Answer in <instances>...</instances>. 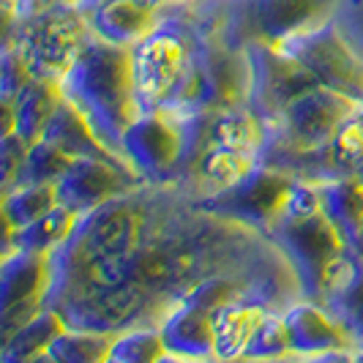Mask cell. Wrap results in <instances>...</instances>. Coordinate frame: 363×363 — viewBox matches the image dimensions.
I'll use <instances>...</instances> for the list:
<instances>
[{"label": "cell", "instance_id": "1", "mask_svg": "<svg viewBox=\"0 0 363 363\" xmlns=\"http://www.w3.org/2000/svg\"><path fill=\"white\" fill-rule=\"evenodd\" d=\"M60 93L88 121V126L104 143V147H109L118 159H123V131L140 115L131 47H118L91 33L72 69L63 74Z\"/></svg>", "mask_w": 363, "mask_h": 363}, {"label": "cell", "instance_id": "2", "mask_svg": "<svg viewBox=\"0 0 363 363\" xmlns=\"http://www.w3.org/2000/svg\"><path fill=\"white\" fill-rule=\"evenodd\" d=\"M191 55L183 85L172 104L162 112L172 118H194L216 109L249 104L252 72L246 47L224 33L221 22H189Z\"/></svg>", "mask_w": 363, "mask_h": 363}, {"label": "cell", "instance_id": "3", "mask_svg": "<svg viewBox=\"0 0 363 363\" xmlns=\"http://www.w3.org/2000/svg\"><path fill=\"white\" fill-rule=\"evenodd\" d=\"M3 36V47H11L22 57L33 79L60 82L91 38V25L74 0H52L17 19Z\"/></svg>", "mask_w": 363, "mask_h": 363}, {"label": "cell", "instance_id": "4", "mask_svg": "<svg viewBox=\"0 0 363 363\" xmlns=\"http://www.w3.org/2000/svg\"><path fill=\"white\" fill-rule=\"evenodd\" d=\"M191 55L189 22L162 17L159 28L131 47L134 91L140 112L167 109L178 96Z\"/></svg>", "mask_w": 363, "mask_h": 363}, {"label": "cell", "instance_id": "5", "mask_svg": "<svg viewBox=\"0 0 363 363\" xmlns=\"http://www.w3.org/2000/svg\"><path fill=\"white\" fill-rule=\"evenodd\" d=\"M265 238L281 252L298 281L301 298L306 301H320L330 265L350 249L342 233L330 224L323 211L303 218L279 216L265 230Z\"/></svg>", "mask_w": 363, "mask_h": 363}, {"label": "cell", "instance_id": "6", "mask_svg": "<svg viewBox=\"0 0 363 363\" xmlns=\"http://www.w3.org/2000/svg\"><path fill=\"white\" fill-rule=\"evenodd\" d=\"M295 183H298L295 175L259 162L249 175H243L233 186L205 197H194V205L211 216L235 221L265 235V230L284 211V202Z\"/></svg>", "mask_w": 363, "mask_h": 363}, {"label": "cell", "instance_id": "7", "mask_svg": "<svg viewBox=\"0 0 363 363\" xmlns=\"http://www.w3.org/2000/svg\"><path fill=\"white\" fill-rule=\"evenodd\" d=\"M333 6L336 0H238L218 22L240 47L249 41L279 44L328 22Z\"/></svg>", "mask_w": 363, "mask_h": 363}, {"label": "cell", "instance_id": "8", "mask_svg": "<svg viewBox=\"0 0 363 363\" xmlns=\"http://www.w3.org/2000/svg\"><path fill=\"white\" fill-rule=\"evenodd\" d=\"M273 47L295 57L317 85L345 93L363 104V57L350 50V44L339 36L330 19Z\"/></svg>", "mask_w": 363, "mask_h": 363}, {"label": "cell", "instance_id": "9", "mask_svg": "<svg viewBox=\"0 0 363 363\" xmlns=\"http://www.w3.org/2000/svg\"><path fill=\"white\" fill-rule=\"evenodd\" d=\"M361 107V101L345 93L311 85L303 93H298L279 115V121L268 123L265 131L292 147L317 150L325 147L336 137V131L345 126L347 118H352Z\"/></svg>", "mask_w": 363, "mask_h": 363}, {"label": "cell", "instance_id": "10", "mask_svg": "<svg viewBox=\"0 0 363 363\" xmlns=\"http://www.w3.org/2000/svg\"><path fill=\"white\" fill-rule=\"evenodd\" d=\"M183 153H186V131L178 118L156 112H140L134 123L123 131L121 156L134 167V172L147 183H172L178 178Z\"/></svg>", "mask_w": 363, "mask_h": 363}, {"label": "cell", "instance_id": "11", "mask_svg": "<svg viewBox=\"0 0 363 363\" xmlns=\"http://www.w3.org/2000/svg\"><path fill=\"white\" fill-rule=\"evenodd\" d=\"M249 55V72H252V88H249V107L257 118L268 126L276 123L284 107L298 93L317 85L309 72L290 55L265 41H249L243 44Z\"/></svg>", "mask_w": 363, "mask_h": 363}, {"label": "cell", "instance_id": "12", "mask_svg": "<svg viewBox=\"0 0 363 363\" xmlns=\"http://www.w3.org/2000/svg\"><path fill=\"white\" fill-rule=\"evenodd\" d=\"M140 183L147 181H143L134 167L121 159H74L55 189L57 202L82 216L112 197L137 189Z\"/></svg>", "mask_w": 363, "mask_h": 363}, {"label": "cell", "instance_id": "13", "mask_svg": "<svg viewBox=\"0 0 363 363\" xmlns=\"http://www.w3.org/2000/svg\"><path fill=\"white\" fill-rule=\"evenodd\" d=\"M284 328L290 339V355L298 358H352V339L345 330V325L330 314V311L317 303L298 298L295 303H287L284 311Z\"/></svg>", "mask_w": 363, "mask_h": 363}, {"label": "cell", "instance_id": "14", "mask_svg": "<svg viewBox=\"0 0 363 363\" xmlns=\"http://www.w3.org/2000/svg\"><path fill=\"white\" fill-rule=\"evenodd\" d=\"M213 309L183 295L159 320L167 361H216L213 352Z\"/></svg>", "mask_w": 363, "mask_h": 363}, {"label": "cell", "instance_id": "15", "mask_svg": "<svg viewBox=\"0 0 363 363\" xmlns=\"http://www.w3.org/2000/svg\"><path fill=\"white\" fill-rule=\"evenodd\" d=\"M259 164V153L255 150H240L227 145H208L191 153L178 169L175 186H181L191 197H205L221 191L227 186L238 183L243 175H249Z\"/></svg>", "mask_w": 363, "mask_h": 363}, {"label": "cell", "instance_id": "16", "mask_svg": "<svg viewBox=\"0 0 363 363\" xmlns=\"http://www.w3.org/2000/svg\"><path fill=\"white\" fill-rule=\"evenodd\" d=\"M88 17L91 33L118 47H134L162 22V9L145 0H74Z\"/></svg>", "mask_w": 363, "mask_h": 363}, {"label": "cell", "instance_id": "17", "mask_svg": "<svg viewBox=\"0 0 363 363\" xmlns=\"http://www.w3.org/2000/svg\"><path fill=\"white\" fill-rule=\"evenodd\" d=\"M317 303H323L345 325L355 350L363 347V255L347 249L330 265Z\"/></svg>", "mask_w": 363, "mask_h": 363}, {"label": "cell", "instance_id": "18", "mask_svg": "<svg viewBox=\"0 0 363 363\" xmlns=\"http://www.w3.org/2000/svg\"><path fill=\"white\" fill-rule=\"evenodd\" d=\"M52 281V255L9 252L0 265V309L25 301H44ZM47 306V303H44Z\"/></svg>", "mask_w": 363, "mask_h": 363}, {"label": "cell", "instance_id": "19", "mask_svg": "<svg viewBox=\"0 0 363 363\" xmlns=\"http://www.w3.org/2000/svg\"><path fill=\"white\" fill-rule=\"evenodd\" d=\"M265 303H259L255 298H238V301H227L213 309L211 320H213V352L216 361H235L243 358L246 345L255 333L257 323L268 314Z\"/></svg>", "mask_w": 363, "mask_h": 363}, {"label": "cell", "instance_id": "20", "mask_svg": "<svg viewBox=\"0 0 363 363\" xmlns=\"http://www.w3.org/2000/svg\"><path fill=\"white\" fill-rule=\"evenodd\" d=\"M323 213L342 233L350 249L361 243L363 235V181L355 175H339L320 183Z\"/></svg>", "mask_w": 363, "mask_h": 363}, {"label": "cell", "instance_id": "21", "mask_svg": "<svg viewBox=\"0 0 363 363\" xmlns=\"http://www.w3.org/2000/svg\"><path fill=\"white\" fill-rule=\"evenodd\" d=\"M41 140L57 145L63 153H69L72 159H118L109 147H104V143H101V140L93 134V128L88 126V121H85L66 99L57 104L52 121L47 123ZM121 162H123V159H121Z\"/></svg>", "mask_w": 363, "mask_h": 363}, {"label": "cell", "instance_id": "22", "mask_svg": "<svg viewBox=\"0 0 363 363\" xmlns=\"http://www.w3.org/2000/svg\"><path fill=\"white\" fill-rule=\"evenodd\" d=\"M63 101L60 82L55 79H30L17 99H11L14 104V131L25 143H38L44 137V128L52 121L55 109Z\"/></svg>", "mask_w": 363, "mask_h": 363}, {"label": "cell", "instance_id": "23", "mask_svg": "<svg viewBox=\"0 0 363 363\" xmlns=\"http://www.w3.org/2000/svg\"><path fill=\"white\" fill-rule=\"evenodd\" d=\"M79 221V213L69 211L66 205H57L41 218L19 227L14 233L3 235V255L9 252H30V255H52L55 249L72 235Z\"/></svg>", "mask_w": 363, "mask_h": 363}, {"label": "cell", "instance_id": "24", "mask_svg": "<svg viewBox=\"0 0 363 363\" xmlns=\"http://www.w3.org/2000/svg\"><path fill=\"white\" fill-rule=\"evenodd\" d=\"M63 330H66V323H63L60 311L52 309V306L41 309L28 325H22L9 342L0 345V363L44 361L47 350L52 347V342Z\"/></svg>", "mask_w": 363, "mask_h": 363}, {"label": "cell", "instance_id": "25", "mask_svg": "<svg viewBox=\"0 0 363 363\" xmlns=\"http://www.w3.org/2000/svg\"><path fill=\"white\" fill-rule=\"evenodd\" d=\"M57 189L52 183H19L3 191V230L14 233L57 208Z\"/></svg>", "mask_w": 363, "mask_h": 363}, {"label": "cell", "instance_id": "26", "mask_svg": "<svg viewBox=\"0 0 363 363\" xmlns=\"http://www.w3.org/2000/svg\"><path fill=\"white\" fill-rule=\"evenodd\" d=\"M115 333L66 328L47 350V363H107Z\"/></svg>", "mask_w": 363, "mask_h": 363}, {"label": "cell", "instance_id": "27", "mask_svg": "<svg viewBox=\"0 0 363 363\" xmlns=\"http://www.w3.org/2000/svg\"><path fill=\"white\" fill-rule=\"evenodd\" d=\"M167 361L159 325H131L115 333L107 363H159Z\"/></svg>", "mask_w": 363, "mask_h": 363}, {"label": "cell", "instance_id": "28", "mask_svg": "<svg viewBox=\"0 0 363 363\" xmlns=\"http://www.w3.org/2000/svg\"><path fill=\"white\" fill-rule=\"evenodd\" d=\"M325 156L333 178L355 175L363 181V107L336 131V137L325 145Z\"/></svg>", "mask_w": 363, "mask_h": 363}, {"label": "cell", "instance_id": "29", "mask_svg": "<svg viewBox=\"0 0 363 363\" xmlns=\"http://www.w3.org/2000/svg\"><path fill=\"white\" fill-rule=\"evenodd\" d=\"M287 355H290V339H287L284 317H281V311H268L257 323L243 358L246 361H279Z\"/></svg>", "mask_w": 363, "mask_h": 363}, {"label": "cell", "instance_id": "30", "mask_svg": "<svg viewBox=\"0 0 363 363\" xmlns=\"http://www.w3.org/2000/svg\"><path fill=\"white\" fill-rule=\"evenodd\" d=\"M72 156L63 153L57 145L47 143V140H38L28 150V159H25V167H22L19 183H52L55 186L63 178V172L72 167Z\"/></svg>", "mask_w": 363, "mask_h": 363}, {"label": "cell", "instance_id": "31", "mask_svg": "<svg viewBox=\"0 0 363 363\" xmlns=\"http://www.w3.org/2000/svg\"><path fill=\"white\" fill-rule=\"evenodd\" d=\"M28 150H30V143H25L17 131L0 134V189L3 191L14 189L19 183Z\"/></svg>", "mask_w": 363, "mask_h": 363}, {"label": "cell", "instance_id": "32", "mask_svg": "<svg viewBox=\"0 0 363 363\" xmlns=\"http://www.w3.org/2000/svg\"><path fill=\"white\" fill-rule=\"evenodd\" d=\"M33 77L28 72V66L22 63L11 47H3V60H0V101H11L17 99V93L30 82Z\"/></svg>", "mask_w": 363, "mask_h": 363}, {"label": "cell", "instance_id": "33", "mask_svg": "<svg viewBox=\"0 0 363 363\" xmlns=\"http://www.w3.org/2000/svg\"><path fill=\"white\" fill-rule=\"evenodd\" d=\"M44 306V301H25V303H14L9 309H0V345L9 342L22 325H28Z\"/></svg>", "mask_w": 363, "mask_h": 363}, {"label": "cell", "instance_id": "34", "mask_svg": "<svg viewBox=\"0 0 363 363\" xmlns=\"http://www.w3.org/2000/svg\"><path fill=\"white\" fill-rule=\"evenodd\" d=\"M150 6H156V9H162V6H186V3H191V0H145Z\"/></svg>", "mask_w": 363, "mask_h": 363}, {"label": "cell", "instance_id": "35", "mask_svg": "<svg viewBox=\"0 0 363 363\" xmlns=\"http://www.w3.org/2000/svg\"><path fill=\"white\" fill-rule=\"evenodd\" d=\"M355 252H358V255H363V235H361V243L355 246Z\"/></svg>", "mask_w": 363, "mask_h": 363}]
</instances>
